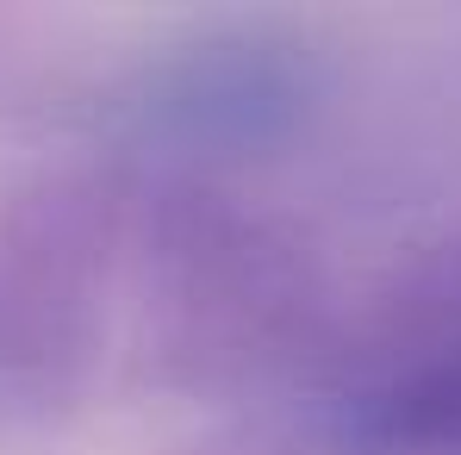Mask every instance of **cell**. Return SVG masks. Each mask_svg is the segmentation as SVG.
Masks as SVG:
<instances>
[{
  "mask_svg": "<svg viewBox=\"0 0 461 455\" xmlns=\"http://www.w3.org/2000/svg\"><path fill=\"white\" fill-rule=\"evenodd\" d=\"M330 455H461V237L318 405Z\"/></svg>",
  "mask_w": 461,
  "mask_h": 455,
  "instance_id": "obj_1",
  "label": "cell"
},
{
  "mask_svg": "<svg viewBox=\"0 0 461 455\" xmlns=\"http://www.w3.org/2000/svg\"><path fill=\"white\" fill-rule=\"evenodd\" d=\"M306 76L268 44H206L168 63L144 94V125L181 144H256L294 119Z\"/></svg>",
  "mask_w": 461,
  "mask_h": 455,
  "instance_id": "obj_2",
  "label": "cell"
}]
</instances>
